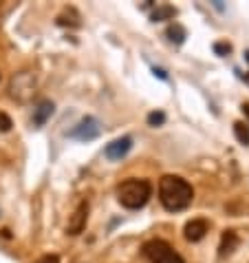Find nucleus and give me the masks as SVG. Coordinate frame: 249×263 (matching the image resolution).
I'll return each mask as SVG.
<instances>
[{
	"label": "nucleus",
	"instance_id": "dca6fc26",
	"mask_svg": "<svg viewBox=\"0 0 249 263\" xmlns=\"http://www.w3.org/2000/svg\"><path fill=\"white\" fill-rule=\"evenodd\" d=\"M13 126L11 124V120H9V115L7 113H0V130H3V133H7V130H9Z\"/></svg>",
	"mask_w": 249,
	"mask_h": 263
},
{
	"label": "nucleus",
	"instance_id": "0eeeda50",
	"mask_svg": "<svg viewBox=\"0 0 249 263\" xmlns=\"http://www.w3.org/2000/svg\"><path fill=\"white\" fill-rule=\"evenodd\" d=\"M133 148V140L126 135V137H119V140H113L111 144H106L104 148V155L111 159V162H119L121 157L128 155V151Z\"/></svg>",
	"mask_w": 249,
	"mask_h": 263
},
{
	"label": "nucleus",
	"instance_id": "9d476101",
	"mask_svg": "<svg viewBox=\"0 0 249 263\" xmlns=\"http://www.w3.org/2000/svg\"><path fill=\"white\" fill-rule=\"evenodd\" d=\"M238 243H240V239H238V235L234 230H225L223 232V237H221V246H218V257H230V254L236 250L238 248Z\"/></svg>",
	"mask_w": 249,
	"mask_h": 263
},
{
	"label": "nucleus",
	"instance_id": "4468645a",
	"mask_svg": "<svg viewBox=\"0 0 249 263\" xmlns=\"http://www.w3.org/2000/svg\"><path fill=\"white\" fill-rule=\"evenodd\" d=\"M163 122H165V113H161V111H152L148 115V124H150V126H161Z\"/></svg>",
	"mask_w": 249,
	"mask_h": 263
},
{
	"label": "nucleus",
	"instance_id": "7ed1b4c3",
	"mask_svg": "<svg viewBox=\"0 0 249 263\" xmlns=\"http://www.w3.org/2000/svg\"><path fill=\"white\" fill-rule=\"evenodd\" d=\"M143 254L150 263H185L181 254L163 239H150L143 246Z\"/></svg>",
	"mask_w": 249,
	"mask_h": 263
},
{
	"label": "nucleus",
	"instance_id": "ddd939ff",
	"mask_svg": "<svg viewBox=\"0 0 249 263\" xmlns=\"http://www.w3.org/2000/svg\"><path fill=\"white\" fill-rule=\"evenodd\" d=\"M234 133H236V140L240 144L249 146V126L245 122H236V124H234Z\"/></svg>",
	"mask_w": 249,
	"mask_h": 263
},
{
	"label": "nucleus",
	"instance_id": "20e7f679",
	"mask_svg": "<svg viewBox=\"0 0 249 263\" xmlns=\"http://www.w3.org/2000/svg\"><path fill=\"white\" fill-rule=\"evenodd\" d=\"M33 93H35V78H33V73H29V71H23V73H16V76L11 78V82H9V96L13 100H18V102H29L33 98Z\"/></svg>",
	"mask_w": 249,
	"mask_h": 263
},
{
	"label": "nucleus",
	"instance_id": "f03ea898",
	"mask_svg": "<svg viewBox=\"0 0 249 263\" xmlns=\"http://www.w3.org/2000/svg\"><path fill=\"white\" fill-rule=\"evenodd\" d=\"M150 195H152V186L146 179H126L117 186V199L128 210L143 208L148 203Z\"/></svg>",
	"mask_w": 249,
	"mask_h": 263
},
{
	"label": "nucleus",
	"instance_id": "f3484780",
	"mask_svg": "<svg viewBox=\"0 0 249 263\" xmlns=\"http://www.w3.org/2000/svg\"><path fill=\"white\" fill-rule=\"evenodd\" d=\"M38 263H60V259H57L55 254H47V257H42Z\"/></svg>",
	"mask_w": 249,
	"mask_h": 263
},
{
	"label": "nucleus",
	"instance_id": "f8f14e48",
	"mask_svg": "<svg viewBox=\"0 0 249 263\" xmlns=\"http://www.w3.org/2000/svg\"><path fill=\"white\" fill-rule=\"evenodd\" d=\"M165 35H168V40L174 42V45H181L183 40H185V29H183L179 23H172L170 27L165 29Z\"/></svg>",
	"mask_w": 249,
	"mask_h": 263
},
{
	"label": "nucleus",
	"instance_id": "a211bd4d",
	"mask_svg": "<svg viewBox=\"0 0 249 263\" xmlns=\"http://www.w3.org/2000/svg\"><path fill=\"white\" fill-rule=\"evenodd\" d=\"M155 76H159L161 80H168V76H165V71H163V69H155Z\"/></svg>",
	"mask_w": 249,
	"mask_h": 263
},
{
	"label": "nucleus",
	"instance_id": "aec40b11",
	"mask_svg": "<svg viewBox=\"0 0 249 263\" xmlns=\"http://www.w3.org/2000/svg\"><path fill=\"white\" fill-rule=\"evenodd\" d=\"M243 78H245V82L249 84V73H245V76H243Z\"/></svg>",
	"mask_w": 249,
	"mask_h": 263
},
{
	"label": "nucleus",
	"instance_id": "6e6552de",
	"mask_svg": "<svg viewBox=\"0 0 249 263\" xmlns=\"http://www.w3.org/2000/svg\"><path fill=\"white\" fill-rule=\"evenodd\" d=\"M208 232H210V223L205 219H192V221L185 223V239L192 241V243L201 241Z\"/></svg>",
	"mask_w": 249,
	"mask_h": 263
},
{
	"label": "nucleus",
	"instance_id": "1a4fd4ad",
	"mask_svg": "<svg viewBox=\"0 0 249 263\" xmlns=\"http://www.w3.org/2000/svg\"><path fill=\"white\" fill-rule=\"evenodd\" d=\"M53 111H55V104L51 100H42V102H38V106L33 108V126L35 128H40V126H45L47 124V120L53 115Z\"/></svg>",
	"mask_w": 249,
	"mask_h": 263
},
{
	"label": "nucleus",
	"instance_id": "6ab92c4d",
	"mask_svg": "<svg viewBox=\"0 0 249 263\" xmlns=\"http://www.w3.org/2000/svg\"><path fill=\"white\" fill-rule=\"evenodd\" d=\"M243 113H245L247 118H249V104H243Z\"/></svg>",
	"mask_w": 249,
	"mask_h": 263
},
{
	"label": "nucleus",
	"instance_id": "9b49d317",
	"mask_svg": "<svg viewBox=\"0 0 249 263\" xmlns=\"http://www.w3.org/2000/svg\"><path fill=\"white\" fill-rule=\"evenodd\" d=\"M174 16H177V9L170 5H161L152 11V20H155V23H161V20H174Z\"/></svg>",
	"mask_w": 249,
	"mask_h": 263
},
{
	"label": "nucleus",
	"instance_id": "39448f33",
	"mask_svg": "<svg viewBox=\"0 0 249 263\" xmlns=\"http://www.w3.org/2000/svg\"><path fill=\"white\" fill-rule=\"evenodd\" d=\"M99 130L101 128H99V122L97 120H95V118H84L69 133V137H75V140H79V142H91V140H95V137L99 135Z\"/></svg>",
	"mask_w": 249,
	"mask_h": 263
},
{
	"label": "nucleus",
	"instance_id": "412c9836",
	"mask_svg": "<svg viewBox=\"0 0 249 263\" xmlns=\"http://www.w3.org/2000/svg\"><path fill=\"white\" fill-rule=\"evenodd\" d=\"M245 55H247V60H249V51H247V53H245Z\"/></svg>",
	"mask_w": 249,
	"mask_h": 263
},
{
	"label": "nucleus",
	"instance_id": "423d86ee",
	"mask_svg": "<svg viewBox=\"0 0 249 263\" xmlns=\"http://www.w3.org/2000/svg\"><path fill=\"white\" fill-rule=\"evenodd\" d=\"M86 219H89V201H79L77 208L73 210V215L69 219L67 232L69 235H79L86 228Z\"/></svg>",
	"mask_w": 249,
	"mask_h": 263
},
{
	"label": "nucleus",
	"instance_id": "2eb2a0df",
	"mask_svg": "<svg viewBox=\"0 0 249 263\" xmlns=\"http://www.w3.org/2000/svg\"><path fill=\"white\" fill-rule=\"evenodd\" d=\"M214 51H216L218 55H230L232 53V45H227V42H216Z\"/></svg>",
	"mask_w": 249,
	"mask_h": 263
},
{
	"label": "nucleus",
	"instance_id": "f257e3e1",
	"mask_svg": "<svg viewBox=\"0 0 249 263\" xmlns=\"http://www.w3.org/2000/svg\"><path fill=\"white\" fill-rule=\"evenodd\" d=\"M194 199V191L183 177L177 175H165L159 181V201L163 203L165 210H185Z\"/></svg>",
	"mask_w": 249,
	"mask_h": 263
}]
</instances>
